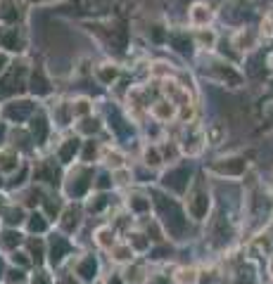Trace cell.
Here are the masks:
<instances>
[{
	"label": "cell",
	"mask_w": 273,
	"mask_h": 284,
	"mask_svg": "<svg viewBox=\"0 0 273 284\" xmlns=\"http://www.w3.org/2000/svg\"><path fill=\"white\" fill-rule=\"evenodd\" d=\"M207 208H209V197H207V192L197 189V192L192 194L190 199H188V211H190L192 218L202 220V216L207 213Z\"/></svg>",
	"instance_id": "1"
},
{
	"label": "cell",
	"mask_w": 273,
	"mask_h": 284,
	"mask_svg": "<svg viewBox=\"0 0 273 284\" xmlns=\"http://www.w3.org/2000/svg\"><path fill=\"white\" fill-rule=\"evenodd\" d=\"M164 93L169 95V100H171L174 104H181V107H188V104H190V95H188V90H185L183 85L166 83V85H164Z\"/></svg>",
	"instance_id": "2"
},
{
	"label": "cell",
	"mask_w": 273,
	"mask_h": 284,
	"mask_svg": "<svg viewBox=\"0 0 273 284\" xmlns=\"http://www.w3.org/2000/svg\"><path fill=\"white\" fill-rule=\"evenodd\" d=\"M245 168H247V163L243 159H223L221 163L214 166V171L221 173V176H240Z\"/></svg>",
	"instance_id": "3"
},
{
	"label": "cell",
	"mask_w": 273,
	"mask_h": 284,
	"mask_svg": "<svg viewBox=\"0 0 273 284\" xmlns=\"http://www.w3.org/2000/svg\"><path fill=\"white\" fill-rule=\"evenodd\" d=\"M190 19H192V24H197V26H205L207 22L212 19V12H209V7H207V5L197 2V5H192Z\"/></svg>",
	"instance_id": "4"
},
{
	"label": "cell",
	"mask_w": 273,
	"mask_h": 284,
	"mask_svg": "<svg viewBox=\"0 0 273 284\" xmlns=\"http://www.w3.org/2000/svg\"><path fill=\"white\" fill-rule=\"evenodd\" d=\"M174 114H176L174 102H157V104L152 107V116H154V119H159V121H169Z\"/></svg>",
	"instance_id": "5"
},
{
	"label": "cell",
	"mask_w": 273,
	"mask_h": 284,
	"mask_svg": "<svg viewBox=\"0 0 273 284\" xmlns=\"http://www.w3.org/2000/svg\"><path fill=\"white\" fill-rule=\"evenodd\" d=\"M112 258H114L117 263H128V260H133V249H131V244L114 246V249H112Z\"/></svg>",
	"instance_id": "6"
},
{
	"label": "cell",
	"mask_w": 273,
	"mask_h": 284,
	"mask_svg": "<svg viewBox=\"0 0 273 284\" xmlns=\"http://www.w3.org/2000/svg\"><path fill=\"white\" fill-rule=\"evenodd\" d=\"M17 154L10 152V149H5V152H0V171H5V173H10L17 168Z\"/></svg>",
	"instance_id": "7"
},
{
	"label": "cell",
	"mask_w": 273,
	"mask_h": 284,
	"mask_svg": "<svg viewBox=\"0 0 273 284\" xmlns=\"http://www.w3.org/2000/svg\"><path fill=\"white\" fill-rule=\"evenodd\" d=\"M95 242L102 246V249H112L114 246V232H112V228H100V230L95 232Z\"/></svg>",
	"instance_id": "8"
},
{
	"label": "cell",
	"mask_w": 273,
	"mask_h": 284,
	"mask_svg": "<svg viewBox=\"0 0 273 284\" xmlns=\"http://www.w3.org/2000/svg\"><path fill=\"white\" fill-rule=\"evenodd\" d=\"M233 43H235L238 50H249V48H254V36H252L249 31H240Z\"/></svg>",
	"instance_id": "9"
},
{
	"label": "cell",
	"mask_w": 273,
	"mask_h": 284,
	"mask_svg": "<svg viewBox=\"0 0 273 284\" xmlns=\"http://www.w3.org/2000/svg\"><path fill=\"white\" fill-rule=\"evenodd\" d=\"M117 67H112V64H102V67H97V78L102 83H112L117 78Z\"/></svg>",
	"instance_id": "10"
},
{
	"label": "cell",
	"mask_w": 273,
	"mask_h": 284,
	"mask_svg": "<svg viewBox=\"0 0 273 284\" xmlns=\"http://www.w3.org/2000/svg\"><path fill=\"white\" fill-rule=\"evenodd\" d=\"M79 275H81L83 280H91V277H95V260H93V258H86L81 265H79Z\"/></svg>",
	"instance_id": "11"
},
{
	"label": "cell",
	"mask_w": 273,
	"mask_h": 284,
	"mask_svg": "<svg viewBox=\"0 0 273 284\" xmlns=\"http://www.w3.org/2000/svg\"><path fill=\"white\" fill-rule=\"evenodd\" d=\"M145 163L152 166V168H154V166H159V163H162L159 149H157V147H148V149H145Z\"/></svg>",
	"instance_id": "12"
},
{
	"label": "cell",
	"mask_w": 273,
	"mask_h": 284,
	"mask_svg": "<svg viewBox=\"0 0 273 284\" xmlns=\"http://www.w3.org/2000/svg\"><path fill=\"white\" fill-rule=\"evenodd\" d=\"M195 280H197V272L195 270H181L178 272V282L181 284H195Z\"/></svg>",
	"instance_id": "13"
},
{
	"label": "cell",
	"mask_w": 273,
	"mask_h": 284,
	"mask_svg": "<svg viewBox=\"0 0 273 284\" xmlns=\"http://www.w3.org/2000/svg\"><path fill=\"white\" fill-rule=\"evenodd\" d=\"M131 206H133V211L140 213V211H148V208H150V202H148L145 197H133V199H131Z\"/></svg>",
	"instance_id": "14"
},
{
	"label": "cell",
	"mask_w": 273,
	"mask_h": 284,
	"mask_svg": "<svg viewBox=\"0 0 273 284\" xmlns=\"http://www.w3.org/2000/svg\"><path fill=\"white\" fill-rule=\"evenodd\" d=\"M74 152H76V140H69V145L60 152V159H62V161H69V156H71Z\"/></svg>",
	"instance_id": "15"
},
{
	"label": "cell",
	"mask_w": 273,
	"mask_h": 284,
	"mask_svg": "<svg viewBox=\"0 0 273 284\" xmlns=\"http://www.w3.org/2000/svg\"><path fill=\"white\" fill-rule=\"evenodd\" d=\"M88 111H91V107H88V100H79V102H76V107H71V114H79V116L88 114Z\"/></svg>",
	"instance_id": "16"
},
{
	"label": "cell",
	"mask_w": 273,
	"mask_h": 284,
	"mask_svg": "<svg viewBox=\"0 0 273 284\" xmlns=\"http://www.w3.org/2000/svg\"><path fill=\"white\" fill-rule=\"evenodd\" d=\"M29 230H33V232L45 230V223L41 220V216H31V220H29Z\"/></svg>",
	"instance_id": "17"
},
{
	"label": "cell",
	"mask_w": 273,
	"mask_h": 284,
	"mask_svg": "<svg viewBox=\"0 0 273 284\" xmlns=\"http://www.w3.org/2000/svg\"><path fill=\"white\" fill-rule=\"evenodd\" d=\"M152 74H154V76H166V74H171V67H169V64H164V62H159V64H154Z\"/></svg>",
	"instance_id": "18"
},
{
	"label": "cell",
	"mask_w": 273,
	"mask_h": 284,
	"mask_svg": "<svg viewBox=\"0 0 273 284\" xmlns=\"http://www.w3.org/2000/svg\"><path fill=\"white\" fill-rule=\"evenodd\" d=\"M131 239L136 244V249H148V239H145L143 234H131Z\"/></svg>",
	"instance_id": "19"
},
{
	"label": "cell",
	"mask_w": 273,
	"mask_h": 284,
	"mask_svg": "<svg viewBox=\"0 0 273 284\" xmlns=\"http://www.w3.org/2000/svg\"><path fill=\"white\" fill-rule=\"evenodd\" d=\"M200 41L207 43V45H212V43H214V33H209V31H207V33H200Z\"/></svg>",
	"instance_id": "20"
},
{
	"label": "cell",
	"mask_w": 273,
	"mask_h": 284,
	"mask_svg": "<svg viewBox=\"0 0 273 284\" xmlns=\"http://www.w3.org/2000/svg\"><path fill=\"white\" fill-rule=\"evenodd\" d=\"M271 270H273V263H271Z\"/></svg>",
	"instance_id": "21"
}]
</instances>
